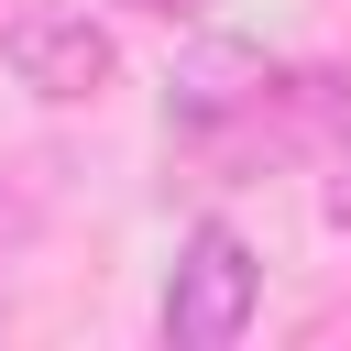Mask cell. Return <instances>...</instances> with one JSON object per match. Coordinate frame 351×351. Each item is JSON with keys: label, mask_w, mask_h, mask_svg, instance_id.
<instances>
[{"label": "cell", "mask_w": 351, "mask_h": 351, "mask_svg": "<svg viewBox=\"0 0 351 351\" xmlns=\"http://www.w3.org/2000/svg\"><path fill=\"white\" fill-rule=\"evenodd\" d=\"M263 307V263L230 219H197L186 252H176V285H165V340L176 351H230Z\"/></svg>", "instance_id": "cell-1"}, {"label": "cell", "mask_w": 351, "mask_h": 351, "mask_svg": "<svg viewBox=\"0 0 351 351\" xmlns=\"http://www.w3.org/2000/svg\"><path fill=\"white\" fill-rule=\"evenodd\" d=\"M0 55H11V77H22L33 99H55V110H77V99H99V88L121 77V44H110L88 11H22V22L0 33Z\"/></svg>", "instance_id": "cell-2"}, {"label": "cell", "mask_w": 351, "mask_h": 351, "mask_svg": "<svg viewBox=\"0 0 351 351\" xmlns=\"http://www.w3.org/2000/svg\"><path fill=\"white\" fill-rule=\"evenodd\" d=\"M219 132H241L263 165H274V154H329V143H351V77H340V66L263 77V99H252L241 121H219ZM219 132H208V143H219Z\"/></svg>", "instance_id": "cell-3"}, {"label": "cell", "mask_w": 351, "mask_h": 351, "mask_svg": "<svg viewBox=\"0 0 351 351\" xmlns=\"http://www.w3.org/2000/svg\"><path fill=\"white\" fill-rule=\"evenodd\" d=\"M143 11H165V22H176V11H197V0H143Z\"/></svg>", "instance_id": "cell-5"}, {"label": "cell", "mask_w": 351, "mask_h": 351, "mask_svg": "<svg viewBox=\"0 0 351 351\" xmlns=\"http://www.w3.org/2000/svg\"><path fill=\"white\" fill-rule=\"evenodd\" d=\"M263 44H241V33H197L186 55H176V77H165V121L186 132V143H208L219 121H241L252 99H263Z\"/></svg>", "instance_id": "cell-4"}]
</instances>
